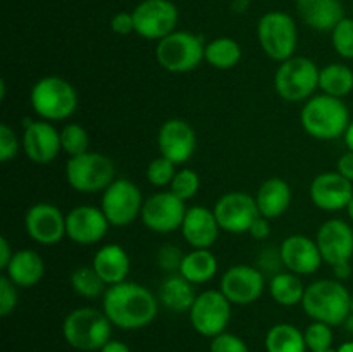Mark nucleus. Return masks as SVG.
Instances as JSON below:
<instances>
[{"label": "nucleus", "instance_id": "nucleus-53", "mask_svg": "<svg viewBox=\"0 0 353 352\" xmlns=\"http://www.w3.org/2000/svg\"><path fill=\"white\" fill-rule=\"evenodd\" d=\"M343 324H345V326H347L348 331H352V333H353V314H350V316H348V320L345 321Z\"/></svg>", "mask_w": 353, "mask_h": 352}, {"label": "nucleus", "instance_id": "nucleus-19", "mask_svg": "<svg viewBox=\"0 0 353 352\" xmlns=\"http://www.w3.org/2000/svg\"><path fill=\"white\" fill-rule=\"evenodd\" d=\"M316 244L323 262L331 268L340 264V262L352 261L353 228L347 221L331 217V219L324 221L317 230Z\"/></svg>", "mask_w": 353, "mask_h": 352}, {"label": "nucleus", "instance_id": "nucleus-34", "mask_svg": "<svg viewBox=\"0 0 353 352\" xmlns=\"http://www.w3.org/2000/svg\"><path fill=\"white\" fill-rule=\"evenodd\" d=\"M71 286L79 297L85 299H95L103 295L107 290L105 282L99 276V273L93 269V266H79L71 273Z\"/></svg>", "mask_w": 353, "mask_h": 352}, {"label": "nucleus", "instance_id": "nucleus-32", "mask_svg": "<svg viewBox=\"0 0 353 352\" xmlns=\"http://www.w3.org/2000/svg\"><path fill=\"white\" fill-rule=\"evenodd\" d=\"M265 351L268 352H307L305 337L300 328L290 323H278L265 333Z\"/></svg>", "mask_w": 353, "mask_h": 352}, {"label": "nucleus", "instance_id": "nucleus-30", "mask_svg": "<svg viewBox=\"0 0 353 352\" xmlns=\"http://www.w3.org/2000/svg\"><path fill=\"white\" fill-rule=\"evenodd\" d=\"M305 289L307 286L303 285L302 276L295 275L292 271H286V269L272 275L268 283L269 295L272 297L276 304L285 307H293L302 304Z\"/></svg>", "mask_w": 353, "mask_h": 352}, {"label": "nucleus", "instance_id": "nucleus-44", "mask_svg": "<svg viewBox=\"0 0 353 352\" xmlns=\"http://www.w3.org/2000/svg\"><path fill=\"white\" fill-rule=\"evenodd\" d=\"M259 259H261V261H259L257 268L261 269L262 273H271V276L283 271L281 268H285L281 261V255H279V248L278 251H271V248H269V251H264L259 255Z\"/></svg>", "mask_w": 353, "mask_h": 352}, {"label": "nucleus", "instance_id": "nucleus-55", "mask_svg": "<svg viewBox=\"0 0 353 352\" xmlns=\"http://www.w3.org/2000/svg\"><path fill=\"white\" fill-rule=\"evenodd\" d=\"M321 352H336L334 349H330V351H321Z\"/></svg>", "mask_w": 353, "mask_h": 352}, {"label": "nucleus", "instance_id": "nucleus-26", "mask_svg": "<svg viewBox=\"0 0 353 352\" xmlns=\"http://www.w3.org/2000/svg\"><path fill=\"white\" fill-rule=\"evenodd\" d=\"M292 186L288 182L278 176L268 178L255 193V202H257L261 216L268 219H278L292 206Z\"/></svg>", "mask_w": 353, "mask_h": 352}, {"label": "nucleus", "instance_id": "nucleus-37", "mask_svg": "<svg viewBox=\"0 0 353 352\" xmlns=\"http://www.w3.org/2000/svg\"><path fill=\"white\" fill-rule=\"evenodd\" d=\"M169 190H171L176 197H179L181 200L188 202V200H192L200 190L199 173H196L195 169L179 168L174 179H172V183L169 185Z\"/></svg>", "mask_w": 353, "mask_h": 352}, {"label": "nucleus", "instance_id": "nucleus-46", "mask_svg": "<svg viewBox=\"0 0 353 352\" xmlns=\"http://www.w3.org/2000/svg\"><path fill=\"white\" fill-rule=\"evenodd\" d=\"M269 221L271 219H268V217L259 216L257 219L252 223L248 235H250L252 238H255V240H265V238H269V235H271V223H269Z\"/></svg>", "mask_w": 353, "mask_h": 352}, {"label": "nucleus", "instance_id": "nucleus-49", "mask_svg": "<svg viewBox=\"0 0 353 352\" xmlns=\"http://www.w3.org/2000/svg\"><path fill=\"white\" fill-rule=\"evenodd\" d=\"M333 273H334V280L338 282H345L352 276V264L350 261L348 262H340V264L333 266Z\"/></svg>", "mask_w": 353, "mask_h": 352}, {"label": "nucleus", "instance_id": "nucleus-5", "mask_svg": "<svg viewBox=\"0 0 353 352\" xmlns=\"http://www.w3.org/2000/svg\"><path fill=\"white\" fill-rule=\"evenodd\" d=\"M112 323L102 309L78 307L62 321V337L72 349L81 352H97L110 340Z\"/></svg>", "mask_w": 353, "mask_h": 352}, {"label": "nucleus", "instance_id": "nucleus-40", "mask_svg": "<svg viewBox=\"0 0 353 352\" xmlns=\"http://www.w3.org/2000/svg\"><path fill=\"white\" fill-rule=\"evenodd\" d=\"M183 257H185V254L176 245H162L157 252V266L168 275H174V273H179Z\"/></svg>", "mask_w": 353, "mask_h": 352}, {"label": "nucleus", "instance_id": "nucleus-50", "mask_svg": "<svg viewBox=\"0 0 353 352\" xmlns=\"http://www.w3.org/2000/svg\"><path fill=\"white\" fill-rule=\"evenodd\" d=\"M99 352H131V349L128 347V345L124 344V342L112 340V338H110V340L107 342V344L103 345V347L100 349Z\"/></svg>", "mask_w": 353, "mask_h": 352}, {"label": "nucleus", "instance_id": "nucleus-7", "mask_svg": "<svg viewBox=\"0 0 353 352\" xmlns=\"http://www.w3.org/2000/svg\"><path fill=\"white\" fill-rule=\"evenodd\" d=\"M205 45L199 35L176 30L157 41L155 59L165 71L183 75L196 69L205 61Z\"/></svg>", "mask_w": 353, "mask_h": 352}, {"label": "nucleus", "instance_id": "nucleus-14", "mask_svg": "<svg viewBox=\"0 0 353 352\" xmlns=\"http://www.w3.org/2000/svg\"><path fill=\"white\" fill-rule=\"evenodd\" d=\"M265 289V276L257 266H231L221 276L219 290L233 306H248L257 302Z\"/></svg>", "mask_w": 353, "mask_h": 352}, {"label": "nucleus", "instance_id": "nucleus-25", "mask_svg": "<svg viewBox=\"0 0 353 352\" xmlns=\"http://www.w3.org/2000/svg\"><path fill=\"white\" fill-rule=\"evenodd\" d=\"M296 12L303 23L316 31H333L345 17L340 0H296Z\"/></svg>", "mask_w": 353, "mask_h": 352}, {"label": "nucleus", "instance_id": "nucleus-8", "mask_svg": "<svg viewBox=\"0 0 353 352\" xmlns=\"http://www.w3.org/2000/svg\"><path fill=\"white\" fill-rule=\"evenodd\" d=\"M257 40L264 54L272 61L292 59L299 47L295 19L283 10H269L259 19Z\"/></svg>", "mask_w": 353, "mask_h": 352}, {"label": "nucleus", "instance_id": "nucleus-42", "mask_svg": "<svg viewBox=\"0 0 353 352\" xmlns=\"http://www.w3.org/2000/svg\"><path fill=\"white\" fill-rule=\"evenodd\" d=\"M19 148H23V144L17 138L16 131L9 124H0V161L9 162L16 157Z\"/></svg>", "mask_w": 353, "mask_h": 352}, {"label": "nucleus", "instance_id": "nucleus-33", "mask_svg": "<svg viewBox=\"0 0 353 352\" xmlns=\"http://www.w3.org/2000/svg\"><path fill=\"white\" fill-rule=\"evenodd\" d=\"M241 61V47L230 37H217L205 45V62L214 69L228 71Z\"/></svg>", "mask_w": 353, "mask_h": 352}, {"label": "nucleus", "instance_id": "nucleus-11", "mask_svg": "<svg viewBox=\"0 0 353 352\" xmlns=\"http://www.w3.org/2000/svg\"><path fill=\"white\" fill-rule=\"evenodd\" d=\"M231 307L233 304L219 289L205 290L202 293H196L195 302L188 311L190 323L199 335L214 338L216 335L226 331L231 321Z\"/></svg>", "mask_w": 353, "mask_h": 352}, {"label": "nucleus", "instance_id": "nucleus-6", "mask_svg": "<svg viewBox=\"0 0 353 352\" xmlns=\"http://www.w3.org/2000/svg\"><path fill=\"white\" fill-rule=\"evenodd\" d=\"M319 71L312 59L293 55L276 69V92L286 102H307L319 90Z\"/></svg>", "mask_w": 353, "mask_h": 352}, {"label": "nucleus", "instance_id": "nucleus-52", "mask_svg": "<svg viewBox=\"0 0 353 352\" xmlns=\"http://www.w3.org/2000/svg\"><path fill=\"white\" fill-rule=\"evenodd\" d=\"M336 352H353V340L343 342V344L336 349Z\"/></svg>", "mask_w": 353, "mask_h": 352}, {"label": "nucleus", "instance_id": "nucleus-36", "mask_svg": "<svg viewBox=\"0 0 353 352\" xmlns=\"http://www.w3.org/2000/svg\"><path fill=\"white\" fill-rule=\"evenodd\" d=\"M176 173H178V166L172 161H169L168 157H164V155H159V157L152 159L148 162L145 176H147V182L152 186L165 188V186H169L172 183Z\"/></svg>", "mask_w": 353, "mask_h": 352}, {"label": "nucleus", "instance_id": "nucleus-9", "mask_svg": "<svg viewBox=\"0 0 353 352\" xmlns=\"http://www.w3.org/2000/svg\"><path fill=\"white\" fill-rule=\"evenodd\" d=\"M65 179L79 193H102L116 179L112 159L99 152H85L65 162Z\"/></svg>", "mask_w": 353, "mask_h": 352}, {"label": "nucleus", "instance_id": "nucleus-3", "mask_svg": "<svg viewBox=\"0 0 353 352\" xmlns=\"http://www.w3.org/2000/svg\"><path fill=\"white\" fill-rule=\"evenodd\" d=\"M350 113L343 99L317 93L303 104L300 123L309 137L321 141L341 138L350 124Z\"/></svg>", "mask_w": 353, "mask_h": 352}, {"label": "nucleus", "instance_id": "nucleus-15", "mask_svg": "<svg viewBox=\"0 0 353 352\" xmlns=\"http://www.w3.org/2000/svg\"><path fill=\"white\" fill-rule=\"evenodd\" d=\"M214 214L221 230L226 233H248L252 223L261 216L255 195L245 192H228L217 199Z\"/></svg>", "mask_w": 353, "mask_h": 352}, {"label": "nucleus", "instance_id": "nucleus-35", "mask_svg": "<svg viewBox=\"0 0 353 352\" xmlns=\"http://www.w3.org/2000/svg\"><path fill=\"white\" fill-rule=\"evenodd\" d=\"M61 147L62 152L68 154L69 157L85 154L90 148L88 131L78 123L64 124V128L61 130Z\"/></svg>", "mask_w": 353, "mask_h": 352}, {"label": "nucleus", "instance_id": "nucleus-41", "mask_svg": "<svg viewBox=\"0 0 353 352\" xmlns=\"http://www.w3.org/2000/svg\"><path fill=\"white\" fill-rule=\"evenodd\" d=\"M209 349L210 352H250L247 342L230 331H223L221 335L210 338Z\"/></svg>", "mask_w": 353, "mask_h": 352}, {"label": "nucleus", "instance_id": "nucleus-17", "mask_svg": "<svg viewBox=\"0 0 353 352\" xmlns=\"http://www.w3.org/2000/svg\"><path fill=\"white\" fill-rule=\"evenodd\" d=\"M28 237L40 245H55L65 237V214L50 202H37L24 214Z\"/></svg>", "mask_w": 353, "mask_h": 352}, {"label": "nucleus", "instance_id": "nucleus-10", "mask_svg": "<svg viewBox=\"0 0 353 352\" xmlns=\"http://www.w3.org/2000/svg\"><path fill=\"white\" fill-rule=\"evenodd\" d=\"M143 202L140 188L131 179L116 178L102 192L100 209L110 226H128L141 216Z\"/></svg>", "mask_w": 353, "mask_h": 352}, {"label": "nucleus", "instance_id": "nucleus-27", "mask_svg": "<svg viewBox=\"0 0 353 352\" xmlns=\"http://www.w3.org/2000/svg\"><path fill=\"white\" fill-rule=\"evenodd\" d=\"M3 275L17 289H31L43 278L45 262L41 255L33 248H21V251L14 252L12 259L3 269Z\"/></svg>", "mask_w": 353, "mask_h": 352}, {"label": "nucleus", "instance_id": "nucleus-28", "mask_svg": "<svg viewBox=\"0 0 353 352\" xmlns=\"http://www.w3.org/2000/svg\"><path fill=\"white\" fill-rule=\"evenodd\" d=\"M159 302L171 313H188L196 299L193 283L179 273L168 275L159 286Z\"/></svg>", "mask_w": 353, "mask_h": 352}, {"label": "nucleus", "instance_id": "nucleus-4", "mask_svg": "<svg viewBox=\"0 0 353 352\" xmlns=\"http://www.w3.org/2000/svg\"><path fill=\"white\" fill-rule=\"evenodd\" d=\"M30 104L40 119L65 121L78 109V92L62 76H43L31 86Z\"/></svg>", "mask_w": 353, "mask_h": 352}, {"label": "nucleus", "instance_id": "nucleus-23", "mask_svg": "<svg viewBox=\"0 0 353 352\" xmlns=\"http://www.w3.org/2000/svg\"><path fill=\"white\" fill-rule=\"evenodd\" d=\"M183 238L192 248H210L217 242L221 230L212 209L203 206L188 207L183 219L181 228Z\"/></svg>", "mask_w": 353, "mask_h": 352}, {"label": "nucleus", "instance_id": "nucleus-39", "mask_svg": "<svg viewBox=\"0 0 353 352\" xmlns=\"http://www.w3.org/2000/svg\"><path fill=\"white\" fill-rule=\"evenodd\" d=\"M331 43L343 59H353V17H343L331 31Z\"/></svg>", "mask_w": 353, "mask_h": 352}, {"label": "nucleus", "instance_id": "nucleus-56", "mask_svg": "<svg viewBox=\"0 0 353 352\" xmlns=\"http://www.w3.org/2000/svg\"><path fill=\"white\" fill-rule=\"evenodd\" d=\"M352 314H353V293H352Z\"/></svg>", "mask_w": 353, "mask_h": 352}, {"label": "nucleus", "instance_id": "nucleus-18", "mask_svg": "<svg viewBox=\"0 0 353 352\" xmlns=\"http://www.w3.org/2000/svg\"><path fill=\"white\" fill-rule=\"evenodd\" d=\"M159 155H164L176 166H183L193 157L196 148V133L192 124L179 117L162 123L157 133Z\"/></svg>", "mask_w": 353, "mask_h": 352}, {"label": "nucleus", "instance_id": "nucleus-45", "mask_svg": "<svg viewBox=\"0 0 353 352\" xmlns=\"http://www.w3.org/2000/svg\"><path fill=\"white\" fill-rule=\"evenodd\" d=\"M110 30L116 35H131L134 33V19L133 12H117L110 19Z\"/></svg>", "mask_w": 353, "mask_h": 352}, {"label": "nucleus", "instance_id": "nucleus-29", "mask_svg": "<svg viewBox=\"0 0 353 352\" xmlns=\"http://www.w3.org/2000/svg\"><path fill=\"white\" fill-rule=\"evenodd\" d=\"M219 262L210 248H192L183 257L179 275L193 285H203L217 275Z\"/></svg>", "mask_w": 353, "mask_h": 352}, {"label": "nucleus", "instance_id": "nucleus-12", "mask_svg": "<svg viewBox=\"0 0 353 352\" xmlns=\"http://www.w3.org/2000/svg\"><path fill=\"white\" fill-rule=\"evenodd\" d=\"M134 33L145 40L161 41L179 21V10L171 0H143L133 9Z\"/></svg>", "mask_w": 353, "mask_h": 352}, {"label": "nucleus", "instance_id": "nucleus-16", "mask_svg": "<svg viewBox=\"0 0 353 352\" xmlns=\"http://www.w3.org/2000/svg\"><path fill=\"white\" fill-rule=\"evenodd\" d=\"M23 152L34 164H50L62 152L61 131L54 123L43 119H24Z\"/></svg>", "mask_w": 353, "mask_h": 352}, {"label": "nucleus", "instance_id": "nucleus-13", "mask_svg": "<svg viewBox=\"0 0 353 352\" xmlns=\"http://www.w3.org/2000/svg\"><path fill=\"white\" fill-rule=\"evenodd\" d=\"M186 211L185 200L176 197L171 190H164L145 199L140 219L154 233L168 235L181 228Z\"/></svg>", "mask_w": 353, "mask_h": 352}, {"label": "nucleus", "instance_id": "nucleus-43", "mask_svg": "<svg viewBox=\"0 0 353 352\" xmlns=\"http://www.w3.org/2000/svg\"><path fill=\"white\" fill-rule=\"evenodd\" d=\"M17 299V286L3 275L0 278V316H9L16 309Z\"/></svg>", "mask_w": 353, "mask_h": 352}, {"label": "nucleus", "instance_id": "nucleus-47", "mask_svg": "<svg viewBox=\"0 0 353 352\" xmlns=\"http://www.w3.org/2000/svg\"><path fill=\"white\" fill-rule=\"evenodd\" d=\"M336 171L353 183V152L347 150L336 162Z\"/></svg>", "mask_w": 353, "mask_h": 352}, {"label": "nucleus", "instance_id": "nucleus-31", "mask_svg": "<svg viewBox=\"0 0 353 352\" xmlns=\"http://www.w3.org/2000/svg\"><path fill=\"white\" fill-rule=\"evenodd\" d=\"M319 90L324 95L345 99L353 92V71L343 62H331L321 68Z\"/></svg>", "mask_w": 353, "mask_h": 352}, {"label": "nucleus", "instance_id": "nucleus-24", "mask_svg": "<svg viewBox=\"0 0 353 352\" xmlns=\"http://www.w3.org/2000/svg\"><path fill=\"white\" fill-rule=\"evenodd\" d=\"M92 266L99 273L100 278L105 282V285L112 286L126 282L131 269V261L124 247H121L119 244H107L95 252Z\"/></svg>", "mask_w": 353, "mask_h": 352}, {"label": "nucleus", "instance_id": "nucleus-1", "mask_svg": "<svg viewBox=\"0 0 353 352\" xmlns=\"http://www.w3.org/2000/svg\"><path fill=\"white\" fill-rule=\"evenodd\" d=\"M102 311L112 326L121 330H141L159 314V299L145 285L123 282L107 286L102 295Z\"/></svg>", "mask_w": 353, "mask_h": 352}, {"label": "nucleus", "instance_id": "nucleus-21", "mask_svg": "<svg viewBox=\"0 0 353 352\" xmlns=\"http://www.w3.org/2000/svg\"><path fill=\"white\" fill-rule=\"evenodd\" d=\"M109 226L100 207L78 206L65 214V237L78 245L99 244L105 238Z\"/></svg>", "mask_w": 353, "mask_h": 352}, {"label": "nucleus", "instance_id": "nucleus-38", "mask_svg": "<svg viewBox=\"0 0 353 352\" xmlns=\"http://www.w3.org/2000/svg\"><path fill=\"white\" fill-rule=\"evenodd\" d=\"M305 344L309 352H321L333 349V326L321 321H312L309 326L303 330Z\"/></svg>", "mask_w": 353, "mask_h": 352}, {"label": "nucleus", "instance_id": "nucleus-2", "mask_svg": "<svg viewBox=\"0 0 353 352\" xmlns=\"http://www.w3.org/2000/svg\"><path fill=\"white\" fill-rule=\"evenodd\" d=\"M300 306L312 321L340 326L352 314V293L343 282L323 278L307 285Z\"/></svg>", "mask_w": 353, "mask_h": 352}, {"label": "nucleus", "instance_id": "nucleus-20", "mask_svg": "<svg viewBox=\"0 0 353 352\" xmlns=\"http://www.w3.org/2000/svg\"><path fill=\"white\" fill-rule=\"evenodd\" d=\"M310 202L324 213L347 209L353 197V183L338 171H324L310 182Z\"/></svg>", "mask_w": 353, "mask_h": 352}, {"label": "nucleus", "instance_id": "nucleus-51", "mask_svg": "<svg viewBox=\"0 0 353 352\" xmlns=\"http://www.w3.org/2000/svg\"><path fill=\"white\" fill-rule=\"evenodd\" d=\"M343 140H345V145H347L348 150L353 152V119L350 121V124H348L347 131H345Z\"/></svg>", "mask_w": 353, "mask_h": 352}, {"label": "nucleus", "instance_id": "nucleus-54", "mask_svg": "<svg viewBox=\"0 0 353 352\" xmlns=\"http://www.w3.org/2000/svg\"><path fill=\"white\" fill-rule=\"evenodd\" d=\"M347 214H348V217H350V221L353 223V197H352V200H350V204H348L347 206Z\"/></svg>", "mask_w": 353, "mask_h": 352}, {"label": "nucleus", "instance_id": "nucleus-48", "mask_svg": "<svg viewBox=\"0 0 353 352\" xmlns=\"http://www.w3.org/2000/svg\"><path fill=\"white\" fill-rule=\"evenodd\" d=\"M14 255V251L12 247H10V242L7 240L6 237L0 238V269H6L7 264L10 262V259H12Z\"/></svg>", "mask_w": 353, "mask_h": 352}, {"label": "nucleus", "instance_id": "nucleus-22", "mask_svg": "<svg viewBox=\"0 0 353 352\" xmlns=\"http://www.w3.org/2000/svg\"><path fill=\"white\" fill-rule=\"evenodd\" d=\"M283 266L286 271H292L299 276L314 275L323 264V257L317 248L316 238L305 235H290L279 245Z\"/></svg>", "mask_w": 353, "mask_h": 352}]
</instances>
